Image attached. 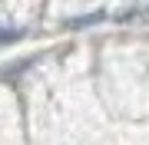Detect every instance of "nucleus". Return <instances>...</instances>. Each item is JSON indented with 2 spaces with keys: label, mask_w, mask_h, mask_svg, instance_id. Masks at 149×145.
<instances>
[{
  "label": "nucleus",
  "mask_w": 149,
  "mask_h": 145,
  "mask_svg": "<svg viewBox=\"0 0 149 145\" xmlns=\"http://www.w3.org/2000/svg\"><path fill=\"white\" fill-rule=\"evenodd\" d=\"M143 20H149V7H146V10H143Z\"/></svg>",
  "instance_id": "obj_1"
}]
</instances>
